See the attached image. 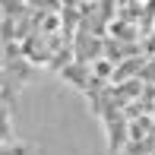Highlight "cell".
Returning a JSON list of instances; mask_svg holds the SVG:
<instances>
[{
	"mask_svg": "<svg viewBox=\"0 0 155 155\" xmlns=\"http://www.w3.org/2000/svg\"><path fill=\"white\" fill-rule=\"evenodd\" d=\"M0 155H32V146H25V143H10V146H0Z\"/></svg>",
	"mask_w": 155,
	"mask_h": 155,
	"instance_id": "2",
	"label": "cell"
},
{
	"mask_svg": "<svg viewBox=\"0 0 155 155\" xmlns=\"http://www.w3.org/2000/svg\"><path fill=\"white\" fill-rule=\"evenodd\" d=\"M16 143L13 139V101H0V146Z\"/></svg>",
	"mask_w": 155,
	"mask_h": 155,
	"instance_id": "1",
	"label": "cell"
}]
</instances>
